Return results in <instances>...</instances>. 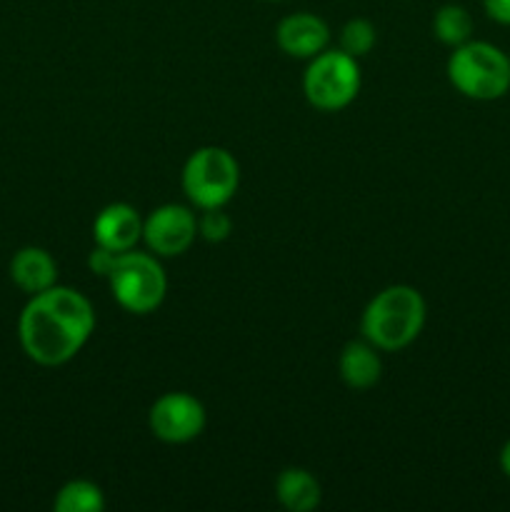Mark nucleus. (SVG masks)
Returning a JSON list of instances; mask_svg holds the SVG:
<instances>
[{
  "instance_id": "nucleus-6",
  "label": "nucleus",
  "mask_w": 510,
  "mask_h": 512,
  "mask_svg": "<svg viewBox=\"0 0 510 512\" xmlns=\"http://www.w3.org/2000/svg\"><path fill=\"white\" fill-rule=\"evenodd\" d=\"M360 83H363V75H360L358 60L350 58L340 48H328L310 58L303 73L305 100L323 113H338L348 108L358 98Z\"/></svg>"
},
{
  "instance_id": "nucleus-2",
  "label": "nucleus",
  "mask_w": 510,
  "mask_h": 512,
  "mask_svg": "<svg viewBox=\"0 0 510 512\" xmlns=\"http://www.w3.org/2000/svg\"><path fill=\"white\" fill-rule=\"evenodd\" d=\"M428 305L413 285H388L370 298L360 318V333L383 353H398L423 333Z\"/></svg>"
},
{
  "instance_id": "nucleus-9",
  "label": "nucleus",
  "mask_w": 510,
  "mask_h": 512,
  "mask_svg": "<svg viewBox=\"0 0 510 512\" xmlns=\"http://www.w3.org/2000/svg\"><path fill=\"white\" fill-rule=\"evenodd\" d=\"M275 43L288 58L310 60L328 50L330 28L320 15L300 10V13H290L280 20L275 28Z\"/></svg>"
},
{
  "instance_id": "nucleus-13",
  "label": "nucleus",
  "mask_w": 510,
  "mask_h": 512,
  "mask_svg": "<svg viewBox=\"0 0 510 512\" xmlns=\"http://www.w3.org/2000/svg\"><path fill=\"white\" fill-rule=\"evenodd\" d=\"M275 498L290 512H310L320 505L323 490L318 478L305 468H285L275 478Z\"/></svg>"
},
{
  "instance_id": "nucleus-8",
  "label": "nucleus",
  "mask_w": 510,
  "mask_h": 512,
  "mask_svg": "<svg viewBox=\"0 0 510 512\" xmlns=\"http://www.w3.org/2000/svg\"><path fill=\"white\" fill-rule=\"evenodd\" d=\"M198 238V220L188 205L165 203L143 218V240L158 258H178L188 253Z\"/></svg>"
},
{
  "instance_id": "nucleus-20",
  "label": "nucleus",
  "mask_w": 510,
  "mask_h": 512,
  "mask_svg": "<svg viewBox=\"0 0 510 512\" xmlns=\"http://www.w3.org/2000/svg\"><path fill=\"white\" fill-rule=\"evenodd\" d=\"M498 463H500V470H503L505 478H510V438L505 440V445H503V448H500Z\"/></svg>"
},
{
  "instance_id": "nucleus-3",
  "label": "nucleus",
  "mask_w": 510,
  "mask_h": 512,
  "mask_svg": "<svg viewBox=\"0 0 510 512\" xmlns=\"http://www.w3.org/2000/svg\"><path fill=\"white\" fill-rule=\"evenodd\" d=\"M445 73L463 98L490 103L508 95L510 55L488 40L470 38L468 43L453 48Z\"/></svg>"
},
{
  "instance_id": "nucleus-18",
  "label": "nucleus",
  "mask_w": 510,
  "mask_h": 512,
  "mask_svg": "<svg viewBox=\"0 0 510 512\" xmlns=\"http://www.w3.org/2000/svg\"><path fill=\"white\" fill-rule=\"evenodd\" d=\"M118 255H120V253H113V250L100 248V245H95L93 253L88 255V268H90V273H95V275H100V278L108 280V275L113 273L115 260H118Z\"/></svg>"
},
{
  "instance_id": "nucleus-10",
  "label": "nucleus",
  "mask_w": 510,
  "mask_h": 512,
  "mask_svg": "<svg viewBox=\"0 0 510 512\" xmlns=\"http://www.w3.org/2000/svg\"><path fill=\"white\" fill-rule=\"evenodd\" d=\"M93 240L113 253H128L143 240V218L128 203H110L93 223Z\"/></svg>"
},
{
  "instance_id": "nucleus-12",
  "label": "nucleus",
  "mask_w": 510,
  "mask_h": 512,
  "mask_svg": "<svg viewBox=\"0 0 510 512\" xmlns=\"http://www.w3.org/2000/svg\"><path fill=\"white\" fill-rule=\"evenodd\" d=\"M340 380L350 390H368L383 375V360H380L378 348L370 345L368 340H350L338 358Z\"/></svg>"
},
{
  "instance_id": "nucleus-17",
  "label": "nucleus",
  "mask_w": 510,
  "mask_h": 512,
  "mask_svg": "<svg viewBox=\"0 0 510 512\" xmlns=\"http://www.w3.org/2000/svg\"><path fill=\"white\" fill-rule=\"evenodd\" d=\"M233 233V220L225 213L223 208H210L203 210V215L198 218V235L208 243H223Z\"/></svg>"
},
{
  "instance_id": "nucleus-15",
  "label": "nucleus",
  "mask_w": 510,
  "mask_h": 512,
  "mask_svg": "<svg viewBox=\"0 0 510 512\" xmlns=\"http://www.w3.org/2000/svg\"><path fill=\"white\" fill-rule=\"evenodd\" d=\"M55 512H103L105 493L93 480H68L63 488L55 493Z\"/></svg>"
},
{
  "instance_id": "nucleus-21",
  "label": "nucleus",
  "mask_w": 510,
  "mask_h": 512,
  "mask_svg": "<svg viewBox=\"0 0 510 512\" xmlns=\"http://www.w3.org/2000/svg\"><path fill=\"white\" fill-rule=\"evenodd\" d=\"M263 3H278V0H263Z\"/></svg>"
},
{
  "instance_id": "nucleus-11",
  "label": "nucleus",
  "mask_w": 510,
  "mask_h": 512,
  "mask_svg": "<svg viewBox=\"0 0 510 512\" xmlns=\"http://www.w3.org/2000/svg\"><path fill=\"white\" fill-rule=\"evenodd\" d=\"M10 280L28 295L43 293L58 285V263L45 248L25 245L10 258Z\"/></svg>"
},
{
  "instance_id": "nucleus-1",
  "label": "nucleus",
  "mask_w": 510,
  "mask_h": 512,
  "mask_svg": "<svg viewBox=\"0 0 510 512\" xmlns=\"http://www.w3.org/2000/svg\"><path fill=\"white\" fill-rule=\"evenodd\" d=\"M93 330V303L68 285H53L30 295L18 318L20 348L43 368L70 363L85 348Z\"/></svg>"
},
{
  "instance_id": "nucleus-19",
  "label": "nucleus",
  "mask_w": 510,
  "mask_h": 512,
  "mask_svg": "<svg viewBox=\"0 0 510 512\" xmlns=\"http://www.w3.org/2000/svg\"><path fill=\"white\" fill-rule=\"evenodd\" d=\"M483 10L493 23L510 28V0H483Z\"/></svg>"
},
{
  "instance_id": "nucleus-4",
  "label": "nucleus",
  "mask_w": 510,
  "mask_h": 512,
  "mask_svg": "<svg viewBox=\"0 0 510 512\" xmlns=\"http://www.w3.org/2000/svg\"><path fill=\"white\" fill-rule=\"evenodd\" d=\"M183 193L195 208H225L240 188V165L230 150L203 145L188 155L180 173Z\"/></svg>"
},
{
  "instance_id": "nucleus-7",
  "label": "nucleus",
  "mask_w": 510,
  "mask_h": 512,
  "mask_svg": "<svg viewBox=\"0 0 510 512\" xmlns=\"http://www.w3.org/2000/svg\"><path fill=\"white\" fill-rule=\"evenodd\" d=\"M208 423L203 403L188 393H165L150 405L148 428L160 443L185 445L200 438Z\"/></svg>"
},
{
  "instance_id": "nucleus-16",
  "label": "nucleus",
  "mask_w": 510,
  "mask_h": 512,
  "mask_svg": "<svg viewBox=\"0 0 510 512\" xmlns=\"http://www.w3.org/2000/svg\"><path fill=\"white\" fill-rule=\"evenodd\" d=\"M375 43H378V30H375V25L368 18H350L340 28L338 48L348 53L350 58H365L375 48Z\"/></svg>"
},
{
  "instance_id": "nucleus-5",
  "label": "nucleus",
  "mask_w": 510,
  "mask_h": 512,
  "mask_svg": "<svg viewBox=\"0 0 510 512\" xmlns=\"http://www.w3.org/2000/svg\"><path fill=\"white\" fill-rule=\"evenodd\" d=\"M108 285L120 308L133 315H148L163 305L168 275L158 255L138 253L133 248L118 255L113 273L108 275Z\"/></svg>"
},
{
  "instance_id": "nucleus-14",
  "label": "nucleus",
  "mask_w": 510,
  "mask_h": 512,
  "mask_svg": "<svg viewBox=\"0 0 510 512\" xmlns=\"http://www.w3.org/2000/svg\"><path fill=\"white\" fill-rule=\"evenodd\" d=\"M473 28V18H470L463 5L445 3L433 15V35L448 48H458V45L468 43L473 38Z\"/></svg>"
}]
</instances>
